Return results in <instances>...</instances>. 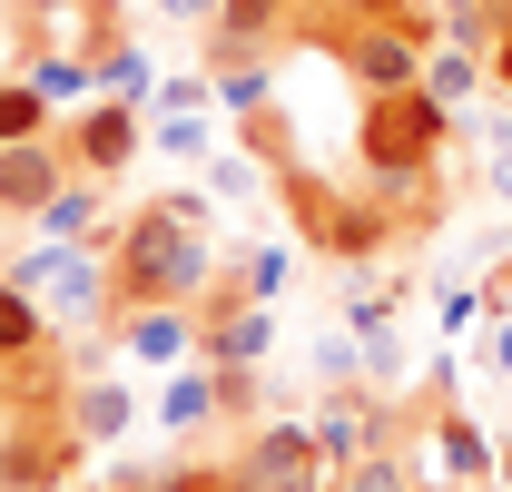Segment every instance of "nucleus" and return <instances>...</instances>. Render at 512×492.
I'll return each mask as SVG.
<instances>
[{
    "label": "nucleus",
    "mask_w": 512,
    "mask_h": 492,
    "mask_svg": "<svg viewBox=\"0 0 512 492\" xmlns=\"http://www.w3.org/2000/svg\"><path fill=\"white\" fill-rule=\"evenodd\" d=\"M109 276H119V306H207L227 286V256L207 237V197H158V207H128L119 237H109Z\"/></svg>",
    "instance_id": "obj_1"
},
{
    "label": "nucleus",
    "mask_w": 512,
    "mask_h": 492,
    "mask_svg": "<svg viewBox=\"0 0 512 492\" xmlns=\"http://www.w3.org/2000/svg\"><path fill=\"white\" fill-rule=\"evenodd\" d=\"M444 148H453V109L434 89H375L355 109V158H365L375 197L404 207V227H434V168H444Z\"/></svg>",
    "instance_id": "obj_2"
},
{
    "label": "nucleus",
    "mask_w": 512,
    "mask_h": 492,
    "mask_svg": "<svg viewBox=\"0 0 512 492\" xmlns=\"http://www.w3.org/2000/svg\"><path fill=\"white\" fill-rule=\"evenodd\" d=\"M286 178V217H296V237L316 246V256H345V266H365L394 246V197H345V187L306 178V168H276Z\"/></svg>",
    "instance_id": "obj_3"
},
{
    "label": "nucleus",
    "mask_w": 512,
    "mask_h": 492,
    "mask_svg": "<svg viewBox=\"0 0 512 492\" xmlns=\"http://www.w3.org/2000/svg\"><path fill=\"white\" fill-rule=\"evenodd\" d=\"M325 483H335V453L316 443V424L237 433V453H227V473H217V492H325Z\"/></svg>",
    "instance_id": "obj_4"
},
{
    "label": "nucleus",
    "mask_w": 512,
    "mask_h": 492,
    "mask_svg": "<svg viewBox=\"0 0 512 492\" xmlns=\"http://www.w3.org/2000/svg\"><path fill=\"white\" fill-rule=\"evenodd\" d=\"M10 40L30 60H109L119 50V10L109 0H10Z\"/></svg>",
    "instance_id": "obj_5"
},
{
    "label": "nucleus",
    "mask_w": 512,
    "mask_h": 492,
    "mask_svg": "<svg viewBox=\"0 0 512 492\" xmlns=\"http://www.w3.org/2000/svg\"><path fill=\"white\" fill-rule=\"evenodd\" d=\"M335 60L355 79V99H375V89H424L434 40H424L414 20H365V30H335Z\"/></svg>",
    "instance_id": "obj_6"
},
{
    "label": "nucleus",
    "mask_w": 512,
    "mask_h": 492,
    "mask_svg": "<svg viewBox=\"0 0 512 492\" xmlns=\"http://www.w3.org/2000/svg\"><path fill=\"white\" fill-rule=\"evenodd\" d=\"M79 178V158H69V138H10L0 148V227H40V207Z\"/></svg>",
    "instance_id": "obj_7"
},
{
    "label": "nucleus",
    "mask_w": 512,
    "mask_h": 492,
    "mask_svg": "<svg viewBox=\"0 0 512 492\" xmlns=\"http://www.w3.org/2000/svg\"><path fill=\"white\" fill-rule=\"evenodd\" d=\"M60 138H69V158L89 168V178H128L138 168V109L128 99H79V119H60Z\"/></svg>",
    "instance_id": "obj_8"
},
{
    "label": "nucleus",
    "mask_w": 512,
    "mask_h": 492,
    "mask_svg": "<svg viewBox=\"0 0 512 492\" xmlns=\"http://www.w3.org/2000/svg\"><path fill=\"white\" fill-rule=\"evenodd\" d=\"M207 20H217V40H207V50H266V60H286V40L306 30L286 0H217Z\"/></svg>",
    "instance_id": "obj_9"
},
{
    "label": "nucleus",
    "mask_w": 512,
    "mask_h": 492,
    "mask_svg": "<svg viewBox=\"0 0 512 492\" xmlns=\"http://www.w3.org/2000/svg\"><path fill=\"white\" fill-rule=\"evenodd\" d=\"M109 335H119L138 365H178V355L197 345V306H119Z\"/></svg>",
    "instance_id": "obj_10"
},
{
    "label": "nucleus",
    "mask_w": 512,
    "mask_h": 492,
    "mask_svg": "<svg viewBox=\"0 0 512 492\" xmlns=\"http://www.w3.org/2000/svg\"><path fill=\"white\" fill-rule=\"evenodd\" d=\"M316 443L335 453V463H355V453H375V443H394V424H384L365 394H345V384H325L316 394Z\"/></svg>",
    "instance_id": "obj_11"
},
{
    "label": "nucleus",
    "mask_w": 512,
    "mask_h": 492,
    "mask_svg": "<svg viewBox=\"0 0 512 492\" xmlns=\"http://www.w3.org/2000/svg\"><path fill=\"white\" fill-rule=\"evenodd\" d=\"M60 414H69V433H79V443H119V433L138 424V404H128L119 374H79V384L60 394Z\"/></svg>",
    "instance_id": "obj_12"
},
{
    "label": "nucleus",
    "mask_w": 512,
    "mask_h": 492,
    "mask_svg": "<svg viewBox=\"0 0 512 492\" xmlns=\"http://www.w3.org/2000/svg\"><path fill=\"white\" fill-rule=\"evenodd\" d=\"M40 355H50V306H40L20 276H0V374L40 365Z\"/></svg>",
    "instance_id": "obj_13"
},
{
    "label": "nucleus",
    "mask_w": 512,
    "mask_h": 492,
    "mask_svg": "<svg viewBox=\"0 0 512 492\" xmlns=\"http://www.w3.org/2000/svg\"><path fill=\"white\" fill-rule=\"evenodd\" d=\"M50 128H60V99H50L30 69H0V148H10V138H50Z\"/></svg>",
    "instance_id": "obj_14"
},
{
    "label": "nucleus",
    "mask_w": 512,
    "mask_h": 492,
    "mask_svg": "<svg viewBox=\"0 0 512 492\" xmlns=\"http://www.w3.org/2000/svg\"><path fill=\"white\" fill-rule=\"evenodd\" d=\"M99 187H109V178H89V168H79V178H69L60 197L40 207V237H50V246H89V227H99V207H109Z\"/></svg>",
    "instance_id": "obj_15"
},
{
    "label": "nucleus",
    "mask_w": 512,
    "mask_h": 492,
    "mask_svg": "<svg viewBox=\"0 0 512 492\" xmlns=\"http://www.w3.org/2000/svg\"><path fill=\"white\" fill-rule=\"evenodd\" d=\"M266 345H276V325H266V306H227L217 325H207V365H266Z\"/></svg>",
    "instance_id": "obj_16"
},
{
    "label": "nucleus",
    "mask_w": 512,
    "mask_h": 492,
    "mask_svg": "<svg viewBox=\"0 0 512 492\" xmlns=\"http://www.w3.org/2000/svg\"><path fill=\"white\" fill-rule=\"evenodd\" d=\"M325 492H414V463H404L394 443H375V453L335 463V483H325Z\"/></svg>",
    "instance_id": "obj_17"
},
{
    "label": "nucleus",
    "mask_w": 512,
    "mask_h": 492,
    "mask_svg": "<svg viewBox=\"0 0 512 492\" xmlns=\"http://www.w3.org/2000/svg\"><path fill=\"white\" fill-rule=\"evenodd\" d=\"M227 286H237L247 306H276V296H286V246H237V256H227Z\"/></svg>",
    "instance_id": "obj_18"
},
{
    "label": "nucleus",
    "mask_w": 512,
    "mask_h": 492,
    "mask_svg": "<svg viewBox=\"0 0 512 492\" xmlns=\"http://www.w3.org/2000/svg\"><path fill=\"white\" fill-rule=\"evenodd\" d=\"M424 89H434V99H444V109H463V99H473V89H483V60H473V50H463V40H453V50H434V60H424Z\"/></svg>",
    "instance_id": "obj_19"
},
{
    "label": "nucleus",
    "mask_w": 512,
    "mask_h": 492,
    "mask_svg": "<svg viewBox=\"0 0 512 492\" xmlns=\"http://www.w3.org/2000/svg\"><path fill=\"white\" fill-rule=\"evenodd\" d=\"M434 443H444V463H453V473H493V443L463 424V414H444V424H434Z\"/></svg>",
    "instance_id": "obj_20"
},
{
    "label": "nucleus",
    "mask_w": 512,
    "mask_h": 492,
    "mask_svg": "<svg viewBox=\"0 0 512 492\" xmlns=\"http://www.w3.org/2000/svg\"><path fill=\"white\" fill-rule=\"evenodd\" d=\"M30 79H40L50 99H89V89H99V60H30Z\"/></svg>",
    "instance_id": "obj_21"
},
{
    "label": "nucleus",
    "mask_w": 512,
    "mask_h": 492,
    "mask_svg": "<svg viewBox=\"0 0 512 492\" xmlns=\"http://www.w3.org/2000/svg\"><path fill=\"white\" fill-rule=\"evenodd\" d=\"M158 148H178V158H217V128L197 119V109H178V119L158 128Z\"/></svg>",
    "instance_id": "obj_22"
},
{
    "label": "nucleus",
    "mask_w": 512,
    "mask_h": 492,
    "mask_svg": "<svg viewBox=\"0 0 512 492\" xmlns=\"http://www.w3.org/2000/svg\"><path fill=\"white\" fill-rule=\"evenodd\" d=\"M493 374H512V315L493 325Z\"/></svg>",
    "instance_id": "obj_23"
},
{
    "label": "nucleus",
    "mask_w": 512,
    "mask_h": 492,
    "mask_svg": "<svg viewBox=\"0 0 512 492\" xmlns=\"http://www.w3.org/2000/svg\"><path fill=\"white\" fill-rule=\"evenodd\" d=\"M493 187H503V197H512V138H503V148H493Z\"/></svg>",
    "instance_id": "obj_24"
},
{
    "label": "nucleus",
    "mask_w": 512,
    "mask_h": 492,
    "mask_svg": "<svg viewBox=\"0 0 512 492\" xmlns=\"http://www.w3.org/2000/svg\"><path fill=\"white\" fill-rule=\"evenodd\" d=\"M286 10H296V20H306V30H316L325 10H335V0H286Z\"/></svg>",
    "instance_id": "obj_25"
},
{
    "label": "nucleus",
    "mask_w": 512,
    "mask_h": 492,
    "mask_svg": "<svg viewBox=\"0 0 512 492\" xmlns=\"http://www.w3.org/2000/svg\"><path fill=\"white\" fill-rule=\"evenodd\" d=\"M493 79H503V89H512V30H503V50H493Z\"/></svg>",
    "instance_id": "obj_26"
},
{
    "label": "nucleus",
    "mask_w": 512,
    "mask_h": 492,
    "mask_svg": "<svg viewBox=\"0 0 512 492\" xmlns=\"http://www.w3.org/2000/svg\"><path fill=\"white\" fill-rule=\"evenodd\" d=\"M493 20H503V30H512V0H493Z\"/></svg>",
    "instance_id": "obj_27"
},
{
    "label": "nucleus",
    "mask_w": 512,
    "mask_h": 492,
    "mask_svg": "<svg viewBox=\"0 0 512 492\" xmlns=\"http://www.w3.org/2000/svg\"><path fill=\"white\" fill-rule=\"evenodd\" d=\"M493 296H512V266H503V286H493Z\"/></svg>",
    "instance_id": "obj_28"
},
{
    "label": "nucleus",
    "mask_w": 512,
    "mask_h": 492,
    "mask_svg": "<svg viewBox=\"0 0 512 492\" xmlns=\"http://www.w3.org/2000/svg\"><path fill=\"white\" fill-rule=\"evenodd\" d=\"M79 492H99V483H79Z\"/></svg>",
    "instance_id": "obj_29"
}]
</instances>
